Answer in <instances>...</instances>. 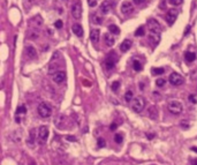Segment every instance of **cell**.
<instances>
[{
    "label": "cell",
    "instance_id": "19",
    "mask_svg": "<svg viewBox=\"0 0 197 165\" xmlns=\"http://www.w3.org/2000/svg\"><path fill=\"white\" fill-rule=\"evenodd\" d=\"M104 41H105V44H106L107 46H113L114 43H115V39H114V37H113L111 34H106V35L104 36Z\"/></svg>",
    "mask_w": 197,
    "mask_h": 165
},
{
    "label": "cell",
    "instance_id": "28",
    "mask_svg": "<svg viewBox=\"0 0 197 165\" xmlns=\"http://www.w3.org/2000/svg\"><path fill=\"white\" fill-rule=\"evenodd\" d=\"M26 112H27L26 105H20V106H18V109H16V116H19V114H24Z\"/></svg>",
    "mask_w": 197,
    "mask_h": 165
},
{
    "label": "cell",
    "instance_id": "2",
    "mask_svg": "<svg viewBox=\"0 0 197 165\" xmlns=\"http://www.w3.org/2000/svg\"><path fill=\"white\" fill-rule=\"evenodd\" d=\"M37 111H38V114L42 118H49L52 114V108H51V105L47 104V103H45V102H43V103H40L38 105Z\"/></svg>",
    "mask_w": 197,
    "mask_h": 165
},
{
    "label": "cell",
    "instance_id": "34",
    "mask_svg": "<svg viewBox=\"0 0 197 165\" xmlns=\"http://www.w3.org/2000/svg\"><path fill=\"white\" fill-rule=\"evenodd\" d=\"M168 3L173 6H179L182 4V0H168Z\"/></svg>",
    "mask_w": 197,
    "mask_h": 165
},
{
    "label": "cell",
    "instance_id": "14",
    "mask_svg": "<svg viewBox=\"0 0 197 165\" xmlns=\"http://www.w3.org/2000/svg\"><path fill=\"white\" fill-rule=\"evenodd\" d=\"M150 39L153 42L154 45H157L160 41V31H154V30H150V35H149Z\"/></svg>",
    "mask_w": 197,
    "mask_h": 165
},
{
    "label": "cell",
    "instance_id": "31",
    "mask_svg": "<svg viewBox=\"0 0 197 165\" xmlns=\"http://www.w3.org/2000/svg\"><path fill=\"white\" fill-rule=\"evenodd\" d=\"M97 144H98V147H99V148H104L106 145V142H105V140L103 137H99V139H98V141H97Z\"/></svg>",
    "mask_w": 197,
    "mask_h": 165
},
{
    "label": "cell",
    "instance_id": "33",
    "mask_svg": "<svg viewBox=\"0 0 197 165\" xmlns=\"http://www.w3.org/2000/svg\"><path fill=\"white\" fill-rule=\"evenodd\" d=\"M165 80L164 78H158L157 81H156V85H157V87H164L165 86Z\"/></svg>",
    "mask_w": 197,
    "mask_h": 165
},
{
    "label": "cell",
    "instance_id": "42",
    "mask_svg": "<svg viewBox=\"0 0 197 165\" xmlns=\"http://www.w3.org/2000/svg\"><path fill=\"white\" fill-rule=\"evenodd\" d=\"M181 126H182V127H184V128H188V127H189V125L186 122V120H183V121L181 122Z\"/></svg>",
    "mask_w": 197,
    "mask_h": 165
},
{
    "label": "cell",
    "instance_id": "20",
    "mask_svg": "<svg viewBox=\"0 0 197 165\" xmlns=\"http://www.w3.org/2000/svg\"><path fill=\"white\" fill-rule=\"evenodd\" d=\"M27 54L29 57V59H35L36 55H37V52L35 50V47L32 45H28L27 46Z\"/></svg>",
    "mask_w": 197,
    "mask_h": 165
},
{
    "label": "cell",
    "instance_id": "32",
    "mask_svg": "<svg viewBox=\"0 0 197 165\" xmlns=\"http://www.w3.org/2000/svg\"><path fill=\"white\" fill-rule=\"evenodd\" d=\"M114 141L117 142V143H122V141H123V136L121 135V134H115V136H114Z\"/></svg>",
    "mask_w": 197,
    "mask_h": 165
},
{
    "label": "cell",
    "instance_id": "21",
    "mask_svg": "<svg viewBox=\"0 0 197 165\" xmlns=\"http://www.w3.org/2000/svg\"><path fill=\"white\" fill-rule=\"evenodd\" d=\"M184 60L187 62H192L196 60V54L194 52H186L184 53Z\"/></svg>",
    "mask_w": 197,
    "mask_h": 165
},
{
    "label": "cell",
    "instance_id": "16",
    "mask_svg": "<svg viewBox=\"0 0 197 165\" xmlns=\"http://www.w3.org/2000/svg\"><path fill=\"white\" fill-rule=\"evenodd\" d=\"M148 26L150 28V30H154V31H160V26L159 23L154 20V19H151L148 21Z\"/></svg>",
    "mask_w": 197,
    "mask_h": 165
},
{
    "label": "cell",
    "instance_id": "47",
    "mask_svg": "<svg viewBox=\"0 0 197 165\" xmlns=\"http://www.w3.org/2000/svg\"><path fill=\"white\" fill-rule=\"evenodd\" d=\"M191 150H192V151H195V152H197V147H192V148H191Z\"/></svg>",
    "mask_w": 197,
    "mask_h": 165
},
{
    "label": "cell",
    "instance_id": "10",
    "mask_svg": "<svg viewBox=\"0 0 197 165\" xmlns=\"http://www.w3.org/2000/svg\"><path fill=\"white\" fill-rule=\"evenodd\" d=\"M133 11H134V7H133L132 3H129V1L122 3V5H121V13L123 15H129V14L133 13Z\"/></svg>",
    "mask_w": 197,
    "mask_h": 165
},
{
    "label": "cell",
    "instance_id": "30",
    "mask_svg": "<svg viewBox=\"0 0 197 165\" xmlns=\"http://www.w3.org/2000/svg\"><path fill=\"white\" fill-rule=\"evenodd\" d=\"M144 34H145V30H144L143 27H140V28L135 31V36H137V37H138V36H143Z\"/></svg>",
    "mask_w": 197,
    "mask_h": 165
},
{
    "label": "cell",
    "instance_id": "15",
    "mask_svg": "<svg viewBox=\"0 0 197 165\" xmlns=\"http://www.w3.org/2000/svg\"><path fill=\"white\" fill-rule=\"evenodd\" d=\"M132 45H133V43H132L130 39H125V41L121 43V45H120L121 52H127V51H129L130 47H132Z\"/></svg>",
    "mask_w": 197,
    "mask_h": 165
},
{
    "label": "cell",
    "instance_id": "44",
    "mask_svg": "<svg viewBox=\"0 0 197 165\" xmlns=\"http://www.w3.org/2000/svg\"><path fill=\"white\" fill-rule=\"evenodd\" d=\"M191 164H192V165H197V158L192 159V160H191Z\"/></svg>",
    "mask_w": 197,
    "mask_h": 165
},
{
    "label": "cell",
    "instance_id": "45",
    "mask_svg": "<svg viewBox=\"0 0 197 165\" xmlns=\"http://www.w3.org/2000/svg\"><path fill=\"white\" fill-rule=\"evenodd\" d=\"M188 31H190V26H188V27H187V29H186V31H184V35H187V34H188Z\"/></svg>",
    "mask_w": 197,
    "mask_h": 165
},
{
    "label": "cell",
    "instance_id": "8",
    "mask_svg": "<svg viewBox=\"0 0 197 165\" xmlns=\"http://www.w3.org/2000/svg\"><path fill=\"white\" fill-rule=\"evenodd\" d=\"M169 82H171V85L177 87V86L183 85L184 78H183V76H181V75L177 74V73H172V74L169 75Z\"/></svg>",
    "mask_w": 197,
    "mask_h": 165
},
{
    "label": "cell",
    "instance_id": "1",
    "mask_svg": "<svg viewBox=\"0 0 197 165\" xmlns=\"http://www.w3.org/2000/svg\"><path fill=\"white\" fill-rule=\"evenodd\" d=\"M132 102H133L132 103V109H133V111H135L137 113H140L141 111H143V109L145 108V99L143 97H141V96L133 98Z\"/></svg>",
    "mask_w": 197,
    "mask_h": 165
},
{
    "label": "cell",
    "instance_id": "46",
    "mask_svg": "<svg viewBox=\"0 0 197 165\" xmlns=\"http://www.w3.org/2000/svg\"><path fill=\"white\" fill-rule=\"evenodd\" d=\"M154 136V134H148V137L150 139V140H152V137Z\"/></svg>",
    "mask_w": 197,
    "mask_h": 165
},
{
    "label": "cell",
    "instance_id": "25",
    "mask_svg": "<svg viewBox=\"0 0 197 165\" xmlns=\"http://www.w3.org/2000/svg\"><path fill=\"white\" fill-rule=\"evenodd\" d=\"M91 19H92V23H94V24H102L103 23V19L101 16L96 15V14H93Z\"/></svg>",
    "mask_w": 197,
    "mask_h": 165
},
{
    "label": "cell",
    "instance_id": "36",
    "mask_svg": "<svg viewBox=\"0 0 197 165\" xmlns=\"http://www.w3.org/2000/svg\"><path fill=\"white\" fill-rule=\"evenodd\" d=\"M62 26H63V23H62V21H61V20H57V21L54 22V27H55L57 29H61V28H62Z\"/></svg>",
    "mask_w": 197,
    "mask_h": 165
},
{
    "label": "cell",
    "instance_id": "40",
    "mask_svg": "<svg viewBox=\"0 0 197 165\" xmlns=\"http://www.w3.org/2000/svg\"><path fill=\"white\" fill-rule=\"evenodd\" d=\"M133 1H134L135 5H142L145 1V0H133Z\"/></svg>",
    "mask_w": 197,
    "mask_h": 165
},
{
    "label": "cell",
    "instance_id": "27",
    "mask_svg": "<svg viewBox=\"0 0 197 165\" xmlns=\"http://www.w3.org/2000/svg\"><path fill=\"white\" fill-rule=\"evenodd\" d=\"M164 72H165V69L164 68H152L151 69V73H152V75H161V74H164Z\"/></svg>",
    "mask_w": 197,
    "mask_h": 165
},
{
    "label": "cell",
    "instance_id": "4",
    "mask_svg": "<svg viewBox=\"0 0 197 165\" xmlns=\"http://www.w3.org/2000/svg\"><path fill=\"white\" fill-rule=\"evenodd\" d=\"M49 134H50V131H49L47 126H40L39 127V129H38V142H39V144L46 143Z\"/></svg>",
    "mask_w": 197,
    "mask_h": 165
},
{
    "label": "cell",
    "instance_id": "43",
    "mask_svg": "<svg viewBox=\"0 0 197 165\" xmlns=\"http://www.w3.org/2000/svg\"><path fill=\"white\" fill-rule=\"evenodd\" d=\"M67 140H68V141H76L75 136H70V135H69V136H67Z\"/></svg>",
    "mask_w": 197,
    "mask_h": 165
},
{
    "label": "cell",
    "instance_id": "29",
    "mask_svg": "<svg viewBox=\"0 0 197 165\" xmlns=\"http://www.w3.org/2000/svg\"><path fill=\"white\" fill-rule=\"evenodd\" d=\"M111 88H112L113 91H118L119 88H120V82L119 81H114L113 83H112V86H111Z\"/></svg>",
    "mask_w": 197,
    "mask_h": 165
},
{
    "label": "cell",
    "instance_id": "38",
    "mask_svg": "<svg viewBox=\"0 0 197 165\" xmlns=\"http://www.w3.org/2000/svg\"><path fill=\"white\" fill-rule=\"evenodd\" d=\"M88 4L90 7H94L97 5V0H88Z\"/></svg>",
    "mask_w": 197,
    "mask_h": 165
},
{
    "label": "cell",
    "instance_id": "39",
    "mask_svg": "<svg viewBox=\"0 0 197 165\" xmlns=\"http://www.w3.org/2000/svg\"><path fill=\"white\" fill-rule=\"evenodd\" d=\"M188 98H189V101H190L191 103H194V104H196V103H197V101H196V97H195V95H190V96H189Z\"/></svg>",
    "mask_w": 197,
    "mask_h": 165
},
{
    "label": "cell",
    "instance_id": "41",
    "mask_svg": "<svg viewBox=\"0 0 197 165\" xmlns=\"http://www.w3.org/2000/svg\"><path fill=\"white\" fill-rule=\"evenodd\" d=\"M117 127H118V125H117L115 122H113V124L110 126V129H111V131H115V128H117Z\"/></svg>",
    "mask_w": 197,
    "mask_h": 165
},
{
    "label": "cell",
    "instance_id": "3",
    "mask_svg": "<svg viewBox=\"0 0 197 165\" xmlns=\"http://www.w3.org/2000/svg\"><path fill=\"white\" fill-rule=\"evenodd\" d=\"M167 109L173 114H180L183 111V106H182V104L179 101H172V102H169L168 105H167Z\"/></svg>",
    "mask_w": 197,
    "mask_h": 165
},
{
    "label": "cell",
    "instance_id": "7",
    "mask_svg": "<svg viewBox=\"0 0 197 165\" xmlns=\"http://www.w3.org/2000/svg\"><path fill=\"white\" fill-rule=\"evenodd\" d=\"M72 15H73L74 19L81 20V18H82V5H81L80 1H76L72 6Z\"/></svg>",
    "mask_w": 197,
    "mask_h": 165
},
{
    "label": "cell",
    "instance_id": "22",
    "mask_svg": "<svg viewBox=\"0 0 197 165\" xmlns=\"http://www.w3.org/2000/svg\"><path fill=\"white\" fill-rule=\"evenodd\" d=\"M149 116L150 118H152L153 120H156L158 118V111H157V108L156 106H151L149 109Z\"/></svg>",
    "mask_w": 197,
    "mask_h": 165
},
{
    "label": "cell",
    "instance_id": "23",
    "mask_svg": "<svg viewBox=\"0 0 197 165\" xmlns=\"http://www.w3.org/2000/svg\"><path fill=\"white\" fill-rule=\"evenodd\" d=\"M109 30H110V32L113 34V35H119V34H120V29H119V27L115 26V24L109 26Z\"/></svg>",
    "mask_w": 197,
    "mask_h": 165
},
{
    "label": "cell",
    "instance_id": "6",
    "mask_svg": "<svg viewBox=\"0 0 197 165\" xmlns=\"http://www.w3.org/2000/svg\"><path fill=\"white\" fill-rule=\"evenodd\" d=\"M114 5H115L114 0H104L101 5V12L103 14H109L111 12V9L114 7Z\"/></svg>",
    "mask_w": 197,
    "mask_h": 165
},
{
    "label": "cell",
    "instance_id": "18",
    "mask_svg": "<svg viewBox=\"0 0 197 165\" xmlns=\"http://www.w3.org/2000/svg\"><path fill=\"white\" fill-rule=\"evenodd\" d=\"M36 139H37V136H36V129H35V128H32V129L30 131L29 139L27 140V143H28V144H30V145H34V144H35V142H36Z\"/></svg>",
    "mask_w": 197,
    "mask_h": 165
},
{
    "label": "cell",
    "instance_id": "9",
    "mask_svg": "<svg viewBox=\"0 0 197 165\" xmlns=\"http://www.w3.org/2000/svg\"><path fill=\"white\" fill-rule=\"evenodd\" d=\"M117 54H115V52H111L109 55H107V58H106V60H105V67L107 68V69H112L114 66H115V62H117V57H115Z\"/></svg>",
    "mask_w": 197,
    "mask_h": 165
},
{
    "label": "cell",
    "instance_id": "37",
    "mask_svg": "<svg viewBox=\"0 0 197 165\" xmlns=\"http://www.w3.org/2000/svg\"><path fill=\"white\" fill-rule=\"evenodd\" d=\"M28 36H29L30 39H36V38L38 37V32H32V31H30V32L28 34Z\"/></svg>",
    "mask_w": 197,
    "mask_h": 165
},
{
    "label": "cell",
    "instance_id": "11",
    "mask_svg": "<svg viewBox=\"0 0 197 165\" xmlns=\"http://www.w3.org/2000/svg\"><path fill=\"white\" fill-rule=\"evenodd\" d=\"M66 78V73L65 72H55L53 74V81L58 85H61Z\"/></svg>",
    "mask_w": 197,
    "mask_h": 165
},
{
    "label": "cell",
    "instance_id": "24",
    "mask_svg": "<svg viewBox=\"0 0 197 165\" xmlns=\"http://www.w3.org/2000/svg\"><path fill=\"white\" fill-rule=\"evenodd\" d=\"M133 68H134L136 72H141L142 68H143V66H142V64H141L138 60H134V62H133Z\"/></svg>",
    "mask_w": 197,
    "mask_h": 165
},
{
    "label": "cell",
    "instance_id": "35",
    "mask_svg": "<svg viewBox=\"0 0 197 165\" xmlns=\"http://www.w3.org/2000/svg\"><path fill=\"white\" fill-rule=\"evenodd\" d=\"M190 78L192 81H197V69H194L191 73H190Z\"/></svg>",
    "mask_w": 197,
    "mask_h": 165
},
{
    "label": "cell",
    "instance_id": "17",
    "mask_svg": "<svg viewBox=\"0 0 197 165\" xmlns=\"http://www.w3.org/2000/svg\"><path fill=\"white\" fill-rule=\"evenodd\" d=\"M63 124H65V116L59 114L58 117L54 118V125H55L58 128H62V127H63Z\"/></svg>",
    "mask_w": 197,
    "mask_h": 165
},
{
    "label": "cell",
    "instance_id": "13",
    "mask_svg": "<svg viewBox=\"0 0 197 165\" xmlns=\"http://www.w3.org/2000/svg\"><path fill=\"white\" fill-rule=\"evenodd\" d=\"M72 31L74 32V35H76L77 37H83V27L81 26V24H78V23H75V24H73V27H72Z\"/></svg>",
    "mask_w": 197,
    "mask_h": 165
},
{
    "label": "cell",
    "instance_id": "12",
    "mask_svg": "<svg viewBox=\"0 0 197 165\" xmlns=\"http://www.w3.org/2000/svg\"><path fill=\"white\" fill-rule=\"evenodd\" d=\"M99 37H101V31L99 29H92L90 31V41L93 43V44H97L99 42Z\"/></svg>",
    "mask_w": 197,
    "mask_h": 165
},
{
    "label": "cell",
    "instance_id": "5",
    "mask_svg": "<svg viewBox=\"0 0 197 165\" xmlns=\"http://www.w3.org/2000/svg\"><path fill=\"white\" fill-rule=\"evenodd\" d=\"M177 14H179V11H177L176 8H172V9H169V11L166 13L165 20H166V22L168 23V26H172V24L175 22V20L177 19Z\"/></svg>",
    "mask_w": 197,
    "mask_h": 165
},
{
    "label": "cell",
    "instance_id": "26",
    "mask_svg": "<svg viewBox=\"0 0 197 165\" xmlns=\"http://www.w3.org/2000/svg\"><path fill=\"white\" fill-rule=\"evenodd\" d=\"M133 98H134V94H133V91L132 90H128L126 94H125V101L126 102H132L133 101Z\"/></svg>",
    "mask_w": 197,
    "mask_h": 165
}]
</instances>
